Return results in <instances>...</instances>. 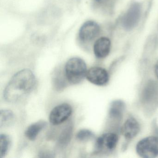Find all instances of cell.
Listing matches in <instances>:
<instances>
[{
    "instance_id": "obj_5",
    "label": "cell",
    "mask_w": 158,
    "mask_h": 158,
    "mask_svg": "<svg viewBox=\"0 0 158 158\" xmlns=\"http://www.w3.org/2000/svg\"><path fill=\"white\" fill-rule=\"evenodd\" d=\"M142 11V6L139 2L132 3L122 19V25L125 30L130 31L138 24Z\"/></svg>"
},
{
    "instance_id": "obj_7",
    "label": "cell",
    "mask_w": 158,
    "mask_h": 158,
    "mask_svg": "<svg viewBox=\"0 0 158 158\" xmlns=\"http://www.w3.org/2000/svg\"><path fill=\"white\" fill-rule=\"evenodd\" d=\"M86 77L89 82L99 86L106 85L110 79L108 71L105 68L99 66L90 68L87 71Z\"/></svg>"
},
{
    "instance_id": "obj_1",
    "label": "cell",
    "mask_w": 158,
    "mask_h": 158,
    "mask_svg": "<svg viewBox=\"0 0 158 158\" xmlns=\"http://www.w3.org/2000/svg\"><path fill=\"white\" fill-rule=\"evenodd\" d=\"M36 78L29 69L19 71L13 76L6 86L3 97L9 102H15L33 90L35 86Z\"/></svg>"
},
{
    "instance_id": "obj_11",
    "label": "cell",
    "mask_w": 158,
    "mask_h": 158,
    "mask_svg": "<svg viewBox=\"0 0 158 158\" xmlns=\"http://www.w3.org/2000/svg\"><path fill=\"white\" fill-rule=\"evenodd\" d=\"M126 109L125 103L121 100H116L111 102L109 106V117L114 122L116 127L120 126Z\"/></svg>"
},
{
    "instance_id": "obj_9",
    "label": "cell",
    "mask_w": 158,
    "mask_h": 158,
    "mask_svg": "<svg viewBox=\"0 0 158 158\" xmlns=\"http://www.w3.org/2000/svg\"><path fill=\"white\" fill-rule=\"evenodd\" d=\"M100 32V27L97 23L93 21H87L80 27L78 37L82 42H89L97 37Z\"/></svg>"
},
{
    "instance_id": "obj_16",
    "label": "cell",
    "mask_w": 158,
    "mask_h": 158,
    "mask_svg": "<svg viewBox=\"0 0 158 158\" xmlns=\"http://www.w3.org/2000/svg\"><path fill=\"white\" fill-rule=\"evenodd\" d=\"M95 135L93 132L87 129L79 130L76 135V138L80 141H86L94 138Z\"/></svg>"
},
{
    "instance_id": "obj_3",
    "label": "cell",
    "mask_w": 158,
    "mask_h": 158,
    "mask_svg": "<svg viewBox=\"0 0 158 158\" xmlns=\"http://www.w3.org/2000/svg\"><path fill=\"white\" fill-rule=\"evenodd\" d=\"M154 135L147 136L139 139L135 146L137 154L142 158L158 157V131Z\"/></svg>"
},
{
    "instance_id": "obj_6",
    "label": "cell",
    "mask_w": 158,
    "mask_h": 158,
    "mask_svg": "<svg viewBox=\"0 0 158 158\" xmlns=\"http://www.w3.org/2000/svg\"><path fill=\"white\" fill-rule=\"evenodd\" d=\"M140 128L138 120L135 117L129 116L121 126L120 132L125 142L128 143L138 135Z\"/></svg>"
},
{
    "instance_id": "obj_18",
    "label": "cell",
    "mask_w": 158,
    "mask_h": 158,
    "mask_svg": "<svg viewBox=\"0 0 158 158\" xmlns=\"http://www.w3.org/2000/svg\"><path fill=\"white\" fill-rule=\"evenodd\" d=\"M154 73L155 77L158 79V60L156 62L154 66Z\"/></svg>"
},
{
    "instance_id": "obj_4",
    "label": "cell",
    "mask_w": 158,
    "mask_h": 158,
    "mask_svg": "<svg viewBox=\"0 0 158 158\" xmlns=\"http://www.w3.org/2000/svg\"><path fill=\"white\" fill-rule=\"evenodd\" d=\"M119 141L116 132H109L102 134L96 139L95 152L97 154H110L116 150Z\"/></svg>"
},
{
    "instance_id": "obj_8",
    "label": "cell",
    "mask_w": 158,
    "mask_h": 158,
    "mask_svg": "<svg viewBox=\"0 0 158 158\" xmlns=\"http://www.w3.org/2000/svg\"><path fill=\"white\" fill-rule=\"evenodd\" d=\"M73 112L72 106L68 103H62L54 107L49 115V121L53 125L62 123L69 118Z\"/></svg>"
},
{
    "instance_id": "obj_12",
    "label": "cell",
    "mask_w": 158,
    "mask_h": 158,
    "mask_svg": "<svg viewBox=\"0 0 158 158\" xmlns=\"http://www.w3.org/2000/svg\"><path fill=\"white\" fill-rule=\"evenodd\" d=\"M111 43L110 39L102 37L98 39L94 44L93 52L95 56L98 59L106 58L110 52Z\"/></svg>"
},
{
    "instance_id": "obj_2",
    "label": "cell",
    "mask_w": 158,
    "mask_h": 158,
    "mask_svg": "<svg viewBox=\"0 0 158 158\" xmlns=\"http://www.w3.org/2000/svg\"><path fill=\"white\" fill-rule=\"evenodd\" d=\"M87 72L86 64L81 58H71L65 64V76L70 84L76 85L82 82L86 76Z\"/></svg>"
},
{
    "instance_id": "obj_10",
    "label": "cell",
    "mask_w": 158,
    "mask_h": 158,
    "mask_svg": "<svg viewBox=\"0 0 158 158\" xmlns=\"http://www.w3.org/2000/svg\"><path fill=\"white\" fill-rule=\"evenodd\" d=\"M142 103L146 106L156 105L158 102V84L155 81L147 83L142 91Z\"/></svg>"
},
{
    "instance_id": "obj_17",
    "label": "cell",
    "mask_w": 158,
    "mask_h": 158,
    "mask_svg": "<svg viewBox=\"0 0 158 158\" xmlns=\"http://www.w3.org/2000/svg\"><path fill=\"white\" fill-rule=\"evenodd\" d=\"M72 130H73V128L72 126L70 125L65 128V129L63 131L59 139V142L60 144L62 145H65L69 142L72 136V131H73Z\"/></svg>"
},
{
    "instance_id": "obj_13",
    "label": "cell",
    "mask_w": 158,
    "mask_h": 158,
    "mask_svg": "<svg viewBox=\"0 0 158 158\" xmlns=\"http://www.w3.org/2000/svg\"><path fill=\"white\" fill-rule=\"evenodd\" d=\"M47 123L45 121H40L32 124L26 130V136L29 140H35L40 133L47 126Z\"/></svg>"
},
{
    "instance_id": "obj_19",
    "label": "cell",
    "mask_w": 158,
    "mask_h": 158,
    "mask_svg": "<svg viewBox=\"0 0 158 158\" xmlns=\"http://www.w3.org/2000/svg\"><path fill=\"white\" fill-rule=\"evenodd\" d=\"M96 2L100 4H102V3H105L109 1L110 0H95Z\"/></svg>"
},
{
    "instance_id": "obj_15",
    "label": "cell",
    "mask_w": 158,
    "mask_h": 158,
    "mask_svg": "<svg viewBox=\"0 0 158 158\" xmlns=\"http://www.w3.org/2000/svg\"><path fill=\"white\" fill-rule=\"evenodd\" d=\"M1 143V157L4 158L9 152L11 145V139L10 137L6 134H1L0 136Z\"/></svg>"
},
{
    "instance_id": "obj_14",
    "label": "cell",
    "mask_w": 158,
    "mask_h": 158,
    "mask_svg": "<svg viewBox=\"0 0 158 158\" xmlns=\"http://www.w3.org/2000/svg\"><path fill=\"white\" fill-rule=\"evenodd\" d=\"M15 120L14 113L10 110H1L0 125L1 127H7L13 123Z\"/></svg>"
}]
</instances>
